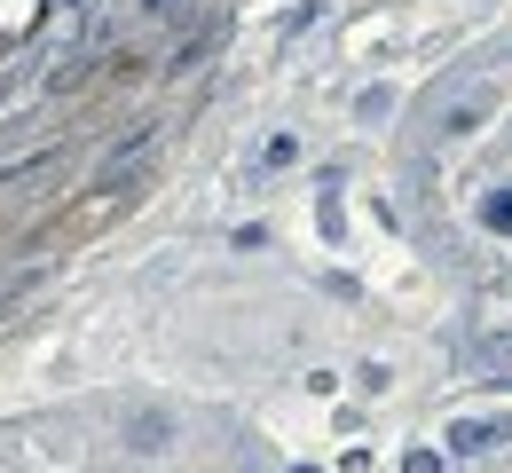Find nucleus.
I'll return each instance as SVG.
<instances>
[{
  "label": "nucleus",
  "instance_id": "1",
  "mask_svg": "<svg viewBox=\"0 0 512 473\" xmlns=\"http://www.w3.org/2000/svg\"><path fill=\"white\" fill-rule=\"evenodd\" d=\"M505 442V418H457L449 426V450H497Z\"/></svg>",
  "mask_w": 512,
  "mask_h": 473
},
{
  "label": "nucleus",
  "instance_id": "2",
  "mask_svg": "<svg viewBox=\"0 0 512 473\" xmlns=\"http://www.w3.org/2000/svg\"><path fill=\"white\" fill-rule=\"evenodd\" d=\"M481 221H489L497 237H512V182H505V190H489V198H481Z\"/></svg>",
  "mask_w": 512,
  "mask_h": 473
},
{
  "label": "nucleus",
  "instance_id": "3",
  "mask_svg": "<svg viewBox=\"0 0 512 473\" xmlns=\"http://www.w3.org/2000/svg\"><path fill=\"white\" fill-rule=\"evenodd\" d=\"M300 158V135H268V150H260V166H292Z\"/></svg>",
  "mask_w": 512,
  "mask_h": 473
},
{
  "label": "nucleus",
  "instance_id": "4",
  "mask_svg": "<svg viewBox=\"0 0 512 473\" xmlns=\"http://www.w3.org/2000/svg\"><path fill=\"white\" fill-rule=\"evenodd\" d=\"M402 473H442V450H410V458H402Z\"/></svg>",
  "mask_w": 512,
  "mask_h": 473
},
{
  "label": "nucleus",
  "instance_id": "5",
  "mask_svg": "<svg viewBox=\"0 0 512 473\" xmlns=\"http://www.w3.org/2000/svg\"><path fill=\"white\" fill-rule=\"evenodd\" d=\"M489 363H497V371H512V332H489Z\"/></svg>",
  "mask_w": 512,
  "mask_h": 473
},
{
  "label": "nucleus",
  "instance_id": "6",
  "mask_svg": "<svg viewBox=\"0 0 512 473\" xmlns=\"http://www.w3.org/2000/svg\"><path fill=\"white\" fill-rule=\"evenodd\" d=\"M292 473H316V466H292Z\"/></svg>",
  "mask_w": 512,
  "mask_h": 473
}]
</instances>
